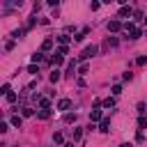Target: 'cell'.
Returning <instances> with one entry per match:
<instances>
[{"mask_svg":"<svg viewBox=\"0 0 147 147\" xmlns=\"http://www.w3.org/2000/svg\"><path fill=\"white\" fill-rule=\"evenodd\" d=\"M138 124H140V129H145V126H147V119H145V117H140V119H138Z\"/></svg>","mask_w":147,"mask_h":147,"instance_id":"obj_27","label":"cell"},{"mask_svg":"<svg viewBox=\"0 0 147 147\" xmlns=\"http://www.w3.org/2000/svg\"><path fill=\"white\" fill-rule=\"evenodd\" d=\"M119 16H131V7L122 5V7H119Z\"/></svg>","mask_w":147,"mask_h":147,"instance_id":"obj_10","label":"cell"},{"mask_svg":"<svg viewBox=\"0 0 147 147\" xmlns=\"http://www.w3.org/2000/svg\"><path fill=\"white\" fill-rule=\"evenodd\" d=\"M145 23H147V18H145Z\"/></svg>","mask_w":147,"mask_h":147,"instance_id":"obj_30","label":"cell"},{"mask_svg":"<svg viewBox=\"0 0 147 147\" xmlns=\"http://www.w3.org/2000/svg\"><path fill=\"white\" fill-rule=\"evenodd\" d=\"M41 60H44V57H41V53H34V55H32V62H34V64H39Z\"/></svg>","mask_w":147,"mask_h":147,"instance_id":"obj_15","label":"cell"},{"mask_svg":"<svg viewBox=\"0 0 147 147\" xmlns=\"http://www.w3.org/2000/svg\"><path fill=\"white\" fill-rule=\"evenodd\" d=\"M90 119H92V122H101V119H103V117H101V110H99V108H94V110L90 113Z\"/></svg>","mask_w":147,"mask_h":147,"instance_id":"obj_4","label":"cell"},{"mask_svg":"<svg viewBox=\"0 0 147 147\" xmlns=\"http://www.w3.org/2000/svg\"><path fill=\"white\" fill-rule=\"evenodd\" d=\"M96 53H99V48H96L94 44H92V46H85V48H83V53L78 55V60H90V57H94Z\"/></svg>","mask_w":147,"mask_h":147,"instance_id":"obj_1","label":"cell"},{"mask_svg":"<svg viewBox=\"0 0 147 147\" xmlns=\"http://www.w3.org/2000/svg\"><path fill=\"white\" fill-rule=\"evenodd\" d=\"M64 147H74V142H67V145H64Z\"/></svg>","mask_w":147,"mask_h":147,"instance_id":"obj_29","label":"cell"},{"mask_svg":"<svg viewBox=\"0 0 147 147\" xmlns=\"http://www.w3.org/2000/svg\"><path fill=\"white\" fill-rule=\"evenodd\" d=\"M108 126H110V119H108V117H103V119H101V124H99V131H103V133H108V131H110Z\"/></svg>","mask_w":147,"mask_h":147,"instance_id":"obj_5","label":"cell"},{"mask_svg":"<svg viewBox=\"0 0 147 147\" xmlns=\"http://www.w3.org/2000/svg\"><path fill=\"white\" fill-rule=\"evenodd\" d=\"M16 99H18V96H16V94H14V92H9V94H7V101H9V103H14V101H16Z\"/></svg>","mask_w":147,"mask_h":147,"instance_id":"obj_19","label":"cell"},{"mask_svg":"<svg viewBox=\"0 0 147 147\" xmlns=\"http://www.w3.org/2000/svg\"><path fill=\"white\" fill-rule=\"evenodd\" d=\"M80 136H83V131H80V129H76V131H74V142H76V140H80Z\"/></svg>","mask_w":147,"mask_h":147,"instance_id":"obj_22","label":"cell"},{"mask_svg":"<svg viewBox=\"0 0 147 147\" xmlns=\"http://www.w3.org/2000/svg\"><path fill=\"white\" fill-rule=\"evenodd\" d=\"M87 34V28L83 30V32H78V34H74V41H83V37Z\"/></svg>","mask_w":147,"mask_h":147,"instance_id":"obj_12","label":"cell"},{"mask_svg":"<svg viewBox=\"0 0 147 147\" xmlns=\"http://www.w3.org/2000/svg\"><path fill=\"white\" fill-rule=\"evenodd\" d=\"M62 62H64V57H62V55H57V53H55V55H53V57H51V64H53V67H55V69H57V67H60V64H62Z\"/></svg>","mask_w":147,"mask_h":147,"instance_id":"obj_3","label":"cell"},{"mask_svg":"<svg viewBox=\"0 0 147 147\" xmlns=\"http://www.w3.org/2000/svg\"><path fill=\"white\" fill-rule=\"evenodd\" d=\"M122 92V85H113V94H119Z\"/></svg>","mask_w":147,"mask_h":147,"instance_id":"obj_25","label":"cell"},{"mask_svg":"<svg viewBox=\"0 0 147 147\" xmlns=\"http://www.w3.org/2000/svg\"><path fill=\"white\" fill-rule=\"evenodd\" d=\"M119 147H133V145H131V142H124V145H119Z\"/></svg>","mask_w":147,"mask_h":147,"instance_id":"obj_28","label":"cell"},{"mask_svg":"<svg viewBox=\"0 0 147 147\" xmlns=\"http://www.w3.org/2000/svg\"><path fill=\"white\" fill-rule=\"evenodd\" d=\"M39 103H41V108H48V106H51V101H48V99H41Z\"/></svg>","mask_w":147,"mask_h":147,"instance_id":"obj_26","label":"cell"},{"mask_svg":"<svg viewBox=\"0 0 147 147\" xmlns=\"http://www.w3.org/2000/svg\"><path fill=\"white\" fill-rule=\"evenodd\" d=\"M64 122H76V113H74V115H71V113L64 115Z\"/></svg>","mask_w":147,"mask_h":147,"instance_id":"obj_21","label":"cell"},{"mask_svg":"<svg viewBox=\"0 0 147 147\" xmlns=\"http://www.w3.org/2000/svg\"><path fill=\"white\" fill-rule=\"evenodd\" d=\"M28 71H30V74H39V69H37V64H30V67H28Z\"/></svg>","mask_w":147,"mask_h":147,"instance_id":"obj_23","label":"cell"},{"mask_svg":"<svg viewBox=\"0 0 147 147\" xmlns=\"http://www.w3.org/2000/svg\"><path fill=\"white\" fill-rule=\"evenodd\" d=\"M140 34H142V30H138V28H136V30L131 32V39H140Z\"/></svg>","mask_w":147,"mask_h":147,"instance_id":"obj_14","label":"cell"},{"mask_svg":"<svg viewBox=\"0 0 147 147\" xmlns=\"http://www.w3.org/2000/svg\"><path fill=\"white\" fill-rule=\"evenodd\" d=\"M37 117H39V119H48V117H51V108H41V110L37 113Z\"/></svg>","mask_w":147,"mask_h":147,"instance_id":"obj_7","label":"cell"},{"mask_svg":"<svg viewBox=\"0 0 147 147\" xmlns=\"http://www.w3.org/2000/svg\"><path fill=\"white\" fill-rule=\"evenodd\" d=\"M53 140L60 145V142H62V133H53Z\"/></svg>","mask_w":147,"mask_h":147,"instance_id":"obj_24","label":"cell"},{"mask_svg":"<svg viewBox=\"0 0 147 147\" xmlns=\"http://www.w3.org/2000/svg\"><path fill=\"white\" fill-rule=\"evenodd\" d=\"M87 71H90L87 64H80V67H78V74H87Z\"/></svg>","mask_w":147,"mask_h":147,"instance_id":"obj_18","label":"cell"},{"mask_svg":"<svg viewBox=\"0 0 147 147\" xmlns=\"http://www.w3.org/2000/svg\"><path fill=\"white\" fill-rule=\"evenodd\" d=\"M122 28H124V25H122L119 21H108V30H110V32H119Z\"/></svg>","mask_w":147,"mask_h":147,"instance_id":"obj_2","label":"cell"},{"mask_svg":"<svg viewBox=\"0 0 147 147\" xmlns=\"http://www.w3.org/2000/svg\"><path fill=\"white\" fill-rule=\"evenodd\" d=\"M113 106H115V99H113V96H108V99L103 101V108H113Z\"/></svg>","mask_w":147,"mask_h":147,"instance_id":"obj_13","label":"cell"},{"mask_svg":"<svg viewBox=\"0 0 147 147\" xmlns=\"http://www.w3.org/2000/svg\"><path fill=\"white\" fill-rule=\"evenodd\" d=\"M60 78H62V74H60V69H53V71H51V83H57Z\"/></svg>","mask_w":147,"mask_h":147,"instance_id":"obj_8","label":"cell"},{"mask_svg":"<svg viewBox=\"0 0 147 147\" xmlns=\"http://www.w3.org/2000/svg\"><path fill=\"white\" fill-rule=\"evenodd\" d=\"M57 41H60L62 46H67V44L71 41V37H69V34H60V37H57Z\"/></svg>","mask_w":147,"mask_h":147,"instance_id":"obj_11","label":"cell"},{"mask_svg":"<svg viewBox=\"0 0 147 147\" xmlns=\"http://www.w3.org/2000/svg\"><path fill=\"white\" fill-rule=\"evenodd\" d=\"M67 53H69L67 46H60V48H57V55H67Z\"/></svg>","mask_w":147,"mask_h":147,"instance_id":"obj_17","label":"cell"},{"mask_svg":"<svg viewBox=\"0 0 147 147\" xmlns=\"http://www.w3.org/2000/svg\"><path fill=\"white\" fill-rule=\"evenodd\" d=\"M69 106H71V101H69V99H60V101H57V110H67Z\"/></svg>","mask_w":147,"mask_h":147,"instance_id":"obj_6","label":"cell"},{"mask_svg":"<svg viewBox=\"0 0 147 147\" xmlns=\"http://www.w3.org/2000/svg\"><path fill=\"white\" fill-rule=\"evenodd\" d=\"M32 113H34L32 108H23V117H32Z\"/></svg>","mask_w":147,"mask_h":147,"instance_id":"obj_20","label":"cell"},{"mask_svg":"<svg viewBox=\"0 0 147 147\" xmlns=\"http://www.w3.org/2000/svg\"><path fill=\"white\" fill-rule=\"evenodd\" d=\"M21 122H23V119H21L18 115H14V117H11V124H14V126H21Z\"/></svg>","mask_w":147,"mask_h":147,"instance_id":"obj_16","label":"cell"},{"mask_svg":"<svg viewBox=\"0 0 147 147\" xmlns=\"http://www.w3.org/2000/svg\"><path fill=\"white\" fill-rule=\"evenodd\" d=\"M53 48V39L48 37V39H44V44H41V51H51Z\"/></svg>","mask_w":147,"mask_h":147,"instance_id":"obj_9","label":"cell"}]
</instances>
